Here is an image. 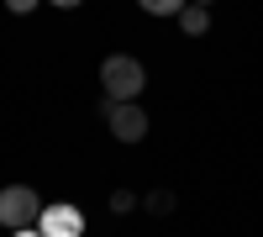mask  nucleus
Returning <instances> with one entry per match:
<instances>
[{
  "mask_svg": "<svg viewBox=\"0 0 263 237\" xmlns=\"http://www.w3.org/2000/svg\"><path fill=\"white\" fill-rule=\"evenodd\" d=\"M37 232H42V237H79V232H84V216H79V206H69V200L42 206Z\"/></svg>",
  "mask_w": 263,
  "mask_h": 237,
  "instance_id": "20e7f679",
  "label": "nucleus"
},
{
  "mask_svg": "<svg viewBox=\"0 0 263 237\" xmlns=\"http://www.w3.org/2000/svg\"><path fill=\"white\" fill-rule=\"evenodd\" d=\"M6 6H11L16 16H27V11H37V6H42V0H6Z\"/></svg>",
  "mask_w": 263,
  "mask_h": 237,
  "instance_id": "1a4fd4ad",
  "label": "nucleus"
},
{
  "mask_svg": "<svg viewBox=\"0 0 263 237\" xmlns=\"http://www.w3.org/2000/svg\"><path fill=\"white\" fill-rule=\"evenodd\" d=\"M179 27H184L190 37H205V27H211V6H195V0H184V11H179Z\"/></svg>",
  "mask_w": 263,
  "mask_h": 237,
  "instance_id": "39448f33",
  "label": "nucleus"
},
{
  "mask_svg": "<svg viewBox=\"0 0 263 237\" xmlns=\"http://www.w3.org/2000/svg\"><path fill=\"white\" fill-rule=\"evenodd\" d=\"M48 6H58V11H74V6H79V0H48Z\"/></svg>",
  "mask_w": 263,
  "mask_h": 237,
  "instance_id": "9d476101",
  "label": "nucleus"
},
{
  "mask_svg": "<svg viewBox=\"0 0 263 237\" xmlns=\"http://www.w3.org/2000/svg\"><path fill=\"white\" fill-rule=\"evenodd\" d=\"M42 216V200L32 185H6L0 190V227L6 232H21V227H37Z\"/></svg>",
  "mask_w": 263,
  "mask_h": 237,
  "instance_id": "f03ea898",
  "label": "nucleus"
},
{
  "mask_svg": "<svg viewBox=\"0 0 263 237\" xmlns=\"http://www.w3.org/2000/svg\"><path fill=\"white\" fill-rule=\"evenodd\" d=\"M142 84H147V69L132 53H111V58L100 63V90H105V100H137Z\"/></svg>",
  "mask_w": 263,
  "mask_h": 237,
  "instance_id": "f257e3e1",
  "label": "nucleus"
},
{
  "mask_svg": "<svg viewBox=\"0 0 263 237\" xmlns=\"http://www.w3.org/2000/svg\"><path fill=\"white\" fill-rule=\"evenodd\" d=\"M137 6H142L147 16H179V11H184V0H137Z\"/></svg>",
  "mask_w": 263,
  "mask_h": 237,
  "instance_id": "423d86ee",
  "label": "nucleus"
},
{
  "mask_svg": "<svg viewBox=\"0 0 263 237\" xmlns=\"http://www.w3.org/2000/svg\"><path fill=\"white\" fill-rule=\"evenodd\" d=\"M142 206L153 211V216H168V211H174V190H153V195H147Z\"/></svg>",
  "mask_w": 263,
  "mask_h": 237,
  "instance_id": "0eeeda50",
  "label": "nucleus"
},
{
  "mask_svg": "<svg viewBox=\"0 0 263 237\" xmlns=\"http://www.w3.org/2000/svg\"><path fill=\"white\" fill-rule=\"evenodd\" d=\"M132 206H137V195H132V190H116V195H111V211H116V216H126Z\"/></svg>",
  "mask_w": 263,
  "mask_h": 237,
  "instance_id": "6e6552de",
  "label": "nucleus"
},
{
  "mask_svg": "<svg viewBox=\"0 0 263 237\" xmlns=\"http://www.w3.org/2000/svg\"><path fill=\"white\" fill-rule=\"evenodd\" d=\"M105 121H111L116 142H142L147 137V111L137 100H111V105H105Z\"/></svg>",
  "mask_w": 263,
  "mask_h": 237,
  "instance_id": "7ed1b4c3",
  "label": "nucleus"
},
{
  "mask_svg": "<svg viewBox=\"0 0 263 237\" xmlns=\"http://www.w3.org/2000/svg\"><path fill=\"white\" fill-rule=\"evenodd\" d=\"M11 237H42V232H37V227H21V232H11Z\"/></svg>",
  "mask_w": 263,
  "mask_h": 237,
  "instance_id": "9b49d317",
  "label": "nucleus"
},
{
  "mask_svg": "<svg viewBox=\"0 0 263 237\" xmlns=\"http://www.w3.org/2000/svg\"><path fill=\"white\" fill-rule=\"evenodd\" d=\"M195 6H216V0H195Z\"/></svg>",
  "mask_w": 263,
  "mask_h": 237,
  "instance_id": "f8f14e48",
  "label": "nucleus"
}]
</instances>
